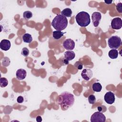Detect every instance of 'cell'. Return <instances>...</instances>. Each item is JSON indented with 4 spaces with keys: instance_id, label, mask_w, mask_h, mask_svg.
Instances as JSON below:
<instances>
[{
    "instance_id": "25",
    "label": "cell",
    "mask_w": 122,
    "mask_h": 122,
    "mask_svg": "<svg viewBox=\"0 0 122 122\" xmlns=\"http://www.w3.org/2000/svg\"><path fill=\"white\" fill-rule=\"evenodd\" d=\"M116 8L119 13H122V3L121 2H119L116 5Z\"/></svg>"
},
{
    "instance_id": "10",
    "label": "cell",
    "mask_w": 122,
    "mask_h": 122,
    "mask_svg": "<svg viewBox=\"0 0 122 122\" xmlns=\"http://www.w3.org/2000/svg\"><path fill=\"white\" fill-rule=\"evenodd\" d=\"M92 71L89 69H84L81 73V76L82 78L86 81L90 80L92 77Z\"/></svg>"
},
{
    "instance_id": "19",
    "label": "cell",
    "mask_w": 122,
    "mask_h": 122,
    "mask_svg": "<svg viewBox=\"0 0 122 122\" xmlns=\"http://www.w3.org/2000/svg\"><path fill=\"white\" fill-rule=\"evenodd\" d=\"M10 63V59L7 57H4L2 60H1V63L2 66L4 67H8L9 66Z\"/></svg>"
},
{
    "instance_id": "27",
    "label": "cell",
    "mask_w": 122,
    "mask_h": 122,
    "mask_svg": "<svg viewBox=\"0 0 122 122\" xmlns=\"http://www.w3.org/2000/svg\"><path fill=\"white\" fill-rule=\"evenodd\" d=\"M62 63H63V64H65V65H66V64H68L69 63V61H68L67 59H66L65 58L62 59Z\"/></svg>"
},
{
    "instance_id": "22",
    "label": "cell",
    "mask_w": 122,
    "mask_h": 122,
    "mask_svg": "<svg viewBox=\"0 0 122 122\" xmlns=\"http://www.w3.org/2000/svg\"><path fill=\"white\" fill-rule=\"evenodd\" d=\"M29 53H30L29 50L26 47L23 48L21 50V55H22L24 57H27L29 55Z\"/></svg>"
},
{
    "instance_id": "11",
    "label": "cell",
    "mask_w": 122,
    "mask_h": 122,
    "mask_svg": "<svg viewBox=\"0 0 122 122\" xmlns=\"http://www.w3.org/2000/svg\"><path fill=\"white\" fill-rule=\"evenodd\" d=\"M10 46L11 44L10 41L6 39H3L1 40L0 43V49L4 51H8L10 49Z\"/></svg>"
},
{
    "instance_id": "18",
    "label": "cell",
    "mask_w": 122,
    "mask_h": 122,
    "mask_svg": "<svg viewBox=\"0 0 122 122\" xmlns=\"http://www.w3.org/2000/svg\"><path fill=\"white\" fill-rule=\"evenodd\" d=\"M92 90L95 92H100L102 89V86L99 82H94L92 84Z\"/></svg>"
},
{
    "instance_id": "8",
    "label": "cell",
    "mask_w": 122,
    "mask_h": 122,
    "mask_svg": "<svg viewBox=\"0 0 122 122\" xmlns=\"http://www.w3.org/2000/svg\"><path fill=\"white\" fill-rule=\"evenodd\" d=\"M63 47L68 51H71L75 48V42L71 39H66L63 42Z\"/></svg>"
},
{
    "instance_id": "3",
    "label": "cell",
    "mask_w": 122,
    "mask_h": 122,
    "mask_svg": "<svg viewBox=\"0 0 122 122\" xmlns=\"http://www.w3.org/2000/svg\"><path fill=\"white\" fill-rule=\"evenodd\" d=\"M75 20L77 24L81 27H85L91 22L90 16L88 13L82 11L79 12L75 16Z\"/></svg>"
},
{
    "instance_id": "9",
    "label": "cell",
    "mask_w": 122,
    "mask_h": 122,
    "mask_svg": "<svg viewBox=\"0 0 122 122\" xmlns=\"http://www.w3.org/2000/svg\"><path fill=\"white\" fill-rule=\"evenodd\" d=\"M105 102L109 104H112L114 102L115 97L114 94L112 92H107L104 97Z\"/></svg>"
},
{
    "instance_id": "15",
    "label": "cell",
    "mask_w": 122,
    "mask_h": 122,
    "mask_svg": "<svg viewBox=\"0 0 122 122\" xmlns=\"http://www.w3.org/2000/svg\"><path fill=\"white\" fill-rule=\"evenodd\" d=\"M64 35V33L61 31L55 30L52 32V37L55 40L60 39Z\"/></svg>"
},
{
    "instance_id": "12",
    "label": "cell",
    "mask_w": 122,
    "mask_h": 122,
    "mask_svg": "<svg viewBox=\"0 0 122 122\" xmlns=\"http://www.w3.org/2000/svg\"><path fill=\"white\" fill-rule=\"evenodd\" d=\"M27 75L26 71L23 69H18L16 73V78L19 80H22L26 78Z\"/></svg>"
},
{
    "instance_id": "14",
    "label": "cell",
    "mask_w": 122,
    "mask_h": 122,
    "mask_svg": "<svg viewBox=\"0 0 122 122\" xmlns=\"http://www.w3.org/2000/svg\"><path fill=\"white\" fill-rule=\"evenodd\" d=\"M108 56L112 59H115L118 56V51L116 49L111 50L109 51Z\"/></svg>"
},
{
    "instance_id": "28",
    "label": "cell",
    "mask_w": 122,
    "mask_h": 122,
    "mask_svg": "<svg viewBox=\"0 0 122 122\" xmlns=\"http://www.w3.org/2000/svg\"><path fill=\"white\" fill-rule=\"evenodd\" d=\"M36 121L38 122H41L42 121V118L41 116H38L36 117Z\"/></svg>"
},
{
    "instance_id": "13",
    "label": "cell",
    "mask_w": 122,
    "mask_h": 122,
    "mask_svg": "<svg viewBox=\"0 0 122 122\" xmlns=\"http://www.w3.org/2000/svg\"><path fill=\"white\" fill-rule=\"evenodd\" d=\"M64 58L68 61H71L74 59L75 54L72 51H67L64 52Z\"/></svg>"
},
{
    "instance_id": "23",
    "label": "cell",
    "mask_w": 122,
    "mask_h": 122,
    "mask_svg": "<svg viewBox=\"0 0 122 122\" xmlns=\"http://www.w3.org/2000/svg\"><path fill=\"white\" fill-rule=\"evenodd\" d=\"M88 101L90 104H94L96 102V98L95 96L91 94L88 97Z\"/></svg>"
},
{
    "instance_id": "16",
    "label": "cell",
    "mask_w": 122,
    "mask_h": 122,
    "mask_svg": "<svg viewBox=\"0 0 122 122\" xmlns=\"http://www.w3.org/2000/svg\"><path fill=\"white\" fill-rule=\"evenodd\" d=\"M23 41L25 43H30L32 41V37L29 33H25L22 36Z\"/></svg>"
},
{
    "instance_id": "5",
    "label": "cell",
    "mask_w": 122,
    "mask_h": 122,
    "mask_svg": "<svg viewBox=\"0 0 122 122\" xmlns=\"http://www.w3.org/2000/svg\"><path fill=\"white\" fill-rule=\"evenodd\" d=\"M106 117L105 115L100 112H97L93 113L91 117L92 122H105Z\"/></svg>"
},
{
    "instance_id": "6",
    "label": "cell",
    "mask_w": 122,
    "mask_h": 122,
    "mask_svg": "<svg viewBox=\"0 0 122 122\" xmlns=\"http://www.w3.org/2000/svg\"><path fill=\"white\" fill-rule=\"evenodd\" d=\"M122 27V20L119 17L113 19L111 21V27L114 30H119Z\"/></svg>"
},
{
    "instance_id": "2",
    "label": "cell",
    "mask_w": 122,
    "mask_h": 122,
    "mask_svg": "<svg viewBox=\"0 0 122 122\" xmlns=\"http://www.w3.org/2000/svg\"><path fill=\"white\" fill-rule=\"evenodd\" d=\"M51 25L56 30H62L68 25L67 19L61 14H58L53 19Z\"/></svg>"
},
{
    "instance_id": "20",
    "label": "cell",
    "mask_w": 122,
    "mask_h": 122,
    "mask_svg": "<svg viewBox=\"0 0 122 122\" xmlns=\"http://www.w3.org/2000/svg\"><path fill=\"white\" fill-rule=\"evenodd\" d=\"M8 84V81L7 78L1 77L0 79V86L1 87H5Z\"/></svg>"
},
{
    "instance_id": "1",
    "label": "cell",
    "mask_w": 122,
    "mask_h": 122,
    "mask_svg": "<svg viewBox=\"0 0 122 122\" xmlns=\"http://www.w3.org/2000/svg\"><path fill=\"white\" fill-rule=\"evenodd\" d=\"M58 103L63 110L71 107L74 102V95L68 92H64L58 97Z\"/></svg>"
},
{
    "instance_id": "29",
    "label": "cell",
    "mask_w": 122,
    "mask_h": 122,
    "mask_svg": "<svg viewBox=\"0 0 122 122\" xmlns=\"http://www.w3.org/2000/svg\"><path fill=\"white\" fill-rule=\"evenodd\" d=\"M112 0H105L104 1V2L106 3V4H111L112 3Z\"/></svg>"
},
{
    "instance_id": "30",
    "label": "cell",
    "mask_w": 122,
    "mask_h": 122,
    "mask_svg": "<svg viewBox=\"0 0 122 122\" xmlns=\"http://www.w3.org/2000/svg\"><path fill=\"white\" fill-rule=\"evenodd\" d=\"M102 106H99L98 107V110L99 111V112H102Z\"/></svg>"
},
{
    "instance_id": "21",
    "label": "cell",
    "mask_w": 122,
    "mask_h": 122,
    "mask_svg": "<svg viewBox=\"0 0 122 122\" xmlns=\"http://www.w3.org/2000/svg\"><path fill=\"white\" fill-rule=\"evenodd\" d=\"M23 18L26 20H29L32 17V13L30 11H25L23 14Z\"/></svg>"
},
{
    "instance_id": "17",
    "label": "cell",
    "mask_w": 122,
    "mask_h": 122,
    "mask_svg": "<svg viewBox=\"0 0 122 122\" xmlns=\"http://www.w3.org/2000/svg\"><path fill=\"white\" fill-rule=\"evenodd\" d=\"M61 14L65 17H71L72 15V10L70 8H66L62 10Z\"/></svg>"
},
{
    "instance_id": "24",
    "label": "cell",
    "mask_w": 122,
    "mask_h": 122,
    "mask_svg": "<svg viewBox=\"0 0 122 122\" xmlns=\"http://www.w3.org/2000/svg\"><path fill=\"white\" fill-rule=\"evenodd\" d=\"M74 66L78 70H81L82 69L83 64L80 61H77L74 64Z\"/></svg>"
},
{
    "instance_id": "7",
    "label": "cell",
    "mask_w": 122,
    "mask_h": 122,
    "mask_svg": "<svg viewBox=\"0 0 122 122\" xmlns=\"http://www.w3.org/2000/svg\"><path fill=\"white\" fill-rule=\"evenodd\" d=\"M102 18V15L99 12H94L92 14V19L94 27H98Z\"/></svg>"
},
{
    "instance_id": "26",
    "label": "cell",
    "mask_w": 122,
    "mask_h": 122,
    "mask_svg": "<svg viewBox=\"0 0 122 122\" xmlns=\"http://www.w3.org/2000/svg\"><path fill=\"white\" fill-rule=\"evenodd\" d=\"M23 101H24V98L21 96H19L17 99V102L19 103H22Z\"/></svg>"
},
{
    "instance_id": "4",
    "label": "cell",
    "mask_w": 122,
    "mask_h": 122,
    "mask_svg": "<svg viewBox=\"0 0 122 122\" xmlns=\"http://www.w3.org/2000/svg\"><path fill=\"white\" fill-rule=\"evenodd\" d=\"M109 47L112 49H117L120 47L122 44V40L118 36H112L108 40Z\"/></svg>"
}]
</instances>
